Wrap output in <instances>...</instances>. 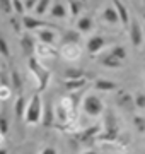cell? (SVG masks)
<instances>
[{"label":"cell","mask_w":145,"mask_h":154,"mask_svg":"<svg viewBox=\"0 0 145 154\" xmlns=\"http://www.w3.org/2000/svg\"><path fill=\"white\" fill-rule=\"evenodd\" d=\"M135 105L140 110H145V93L144 91H138L137 93V96H135Z\"/></svg>","instance_id":"f546056e"},{"label":"cell","mask_w":145,"mask_h":154,"mask_svg":"<svg viewBox=\"0 0 145 154\" xmlns=\"http://www.w3.org/2000/svg\"><path fill=\"white\" fill-rule=\"evenodd\" d=\"M24 154H29V152H24Z\"/></svg>","instance_id":"bcb514c9"},{"label":"cell","mask_w":145,"mask_h":154,"mask_svg":"<svg viewBox=\"0 0 145 154\" xmlns=\"http://www.w3.org/2000/svg\"><path fill=\"white\" fill-rule=\"evenodd\" d=\"M41 123L46 127V128H50L56 123V115H55V106L51 103V99H46L45 105H43V120Z\"/></svg>","instance_id":"52a82bcc"},{"label":"cell","mask_w":145,"mask_h":154,"mask_svg":"<svg viewBox=\"0 0 145 154\" xmlns=\"http://www.w3.org/2000/svg\"><path fill=\"white\" fill-rule=\"evenodd\" d=\"M108 41L109 39L108 38H104V36H90L89 39H87V51H89L90 55H97L101 50L104 48L108 45Z\"/></svg>","instance_id":"9c48e42d"},{"label":"cell","mask_w":145,"mask_h":154,"mask_svg":"<svg viewBox=\"0 0 145 154\" xmlns=\"http://www.w3.org/2000/svg\"><path fill=\"white\" fill-rule=\"evenodd\" d=\"M80 2H85V0H80Z\"/></svg>","instance_id":"ee69618b"},{"label":"cell","mask_w":145,"mask_h":154,"mask_svg":"<svg viewBox=\"0 0 145 154\" xmlns=\"http://www.w3.org/2000/svg\"><path fill=\"white\" fill-rule=\"evenodd\" d=\"M121 62L123 60H120V58H116V57H113L111 53H108V55L102 58L101 63H102L104 67H108V69H120V67H121Z\"/></svg>","instance_id":"7402d4cb"},{"label":"cell","mask_w":145,"mask_h":154,"mask_svg":"<svg viewBox=\"0 0 145 154\" xmlns=\"http://www.w3.org/2000/svg\"><path fill=\"white\" fill-rule=\"evenodd\" d=\"M75 26H77L78 33H89V31H92V28H94V19L90 16H84V17L78 19Z\"/></svg>","instance_id":"2e32d148"},{"label":"cell","mask_w":145,"mask_h":154,"mask_svg":"<svg viewBox=\"0 0 145 154\" xmlns=\"http://www.w3.org/2000/svg\"><path fill=\"white\" fill-rule=\"evenodd\" d=\"M80 11H82V2H80V0H68V12H70V17L75 19Z\"/></svg>","instance_id":"d4e9b609"},{"label":"cell","mask_w":145,"mask_h":154,"mask_svg":"<svg viewBox=\"0 0 145 154\" xmlns=\"http://www.w3.org/2000/svg\"><path fill=\"white\" fill-rule=\"evenodd\" d=\"M0 55L4 58H10V50H9V45L4 39V36H0Z\"/></svg>","instance_id":"4316f807"},{"label":"cell","mask_w":145,"mask_h":154,"mask_svg":"<svg viewBox=\"0 0 145 154\" xmlns=\"http://www.w3.org/2000/svg\"><path fill=\"white\" fill-rule=\"evenodd\" d=\"M142 2H144V4H145V0H142Z\"/></svg>","instance_id":"f6af8a7d"},{"label":"cell","mask_w":145,"mask_h":154,"mask_svg":"<svg viewBox=\"0 0 145 154\" xmlns=\"http://www.w3.org/2000/svg\"><path fill=\"white\" fill-rule=\"evenodd\" d=\"M24 108H28V105H26L24 94H21V96H17L16 105H14V111H16V118H17V120H22L24 116H26V113H24Z\"/></svg>","instance_id":"ffe728a7"},{"label":"cell","mask_w":145,"mask_h":154,"mask_svg":"<svg viewBox=\"0 0 145 154\" xmlns=\"http://www.w3.org/2000/svg\"><path fill=\"white\" fill-rule=\"evenodd\" d=\"M111 55L120 58V60H123V58L126 57V50H125V46H114V48L111 50Z\"/></svg>","instance_id":"1f68e13d"},{"label":"cell","mask_w":145,"mask_h":154,"mask_svg":"<svg viewBox=\"0 0 145 154\" xmlns=\"http://www.w3.org/2000/svg\"><path fill=\"white\" fill-rule=\"evenodd\" d=\"M21 48H22L24 57H28V60H29V58H33L34 53H36V48H38L36 39H34L31 34L24 33L22 36H21Z\"/></svg>","instance_id":"8992f818"},{"label":"cell","mask_w":145,"mask_h":154,"mask_svg":"<svg viewBox=\"0 0 145 154\" xmlns=\"http://www.w3.org/2000/svg\"><path fill=\"white\" fill-rule=\"evenodd\" d=\"M36 33H38L39 43L50 45V46H53V45L56 43V33L55 31H51V29H48V28H43V29H38Z\"/></svg>","instance_id":"5bb4252c"},{"label":"cell","mask_w":145,"mask_h":154,"mask_svg":"<svg viewBox=\"0 0 145 154\" xmlns=\"http://www.w3.org/2000/svg\"><path fill=\"white\" fill-rule=\"evenodd\" d=\"M9 132V118H7V115L5 113H2L0 115V134H5Z\"/></svg>","instance_id":"83f0119b"},{"label":"cell","mask_w":145,"mask_h":154,"mask_svg":"<svg viewBox=\"0 0 145 154\" xmlns=\"http://www.w3.org/2000/svg\"><path fill=\"white\" fill-rule=\"evenodd\" d=\"M38 2H39V0H26V2H24V7H26L28 11H31V9H36Z\"/></svg>","instance_id":"8d00e7d4"},{"label":"cell","mask_w":145,"mask_h":154,"mask_svg":"<svg viewBox=\"0 0 145 154\" xmlns=\"http://www.w3.org/2000/svg\"><path fill=\"white\" fill-rule=\"evenodd\" d=\"M113 5H114V9H116L118 16H120V21H121V24L125 26V28H128L130 22H132V19H130V12L128 9H126V5L123 4L121 0H111Z\"/></svg>","instance_id":"7c38bea8"},{"label":"cell","mask_w":145,"mask_h":154,"mask_svg":"<svg viewBox=\"0 0 145 154\" xmlns=\"http://www.w3.org/2000/svg\"><path fill=\"white\" fill-rule=\"evenodd\" d=\"M87 84V79L82 77V79H73V81H65V89L68 93H78V89H82Z\"/></svg>","instance_id":"ac0fdd59"},{"label":"cell","mask_w":145,"mask_h":154,"mask_svg":"<svg viewBox=\"0 0 145 154\" xmlns=\"http://www.w3.org/2000/svg\"><path fill=\"white\" fill-rule=\"evenodd\" d=\"M10 24H12V28H14L16 33H21V26H22V22H19L16 17H10Z\"/></svg>","instance_id":"d590c367"},{"label":"cell","mask_w":145,"mask_h":154,"mask_svg":"<svg viewBox=\"0 0 145 154\" xmlns=\"http://www.w3.org/2000/svg\"><path fill=\"white\" fill-rule=\"evenodd\" d=\"M82 108H84V111L89 116H99L104 113V103L94 94L85 96L84 101H82Z\"/></svg>","instance_id":"3957f363"},{"label":"cell","mask_w":145,"mask_h":154,"mask_svg":"<svg viewBox=\"0 0 145 154\" xmlns=\"http://www.w3.org/2000/svg\"><path fill=\"white\" fill-rule=\"evenodd\" d=\"M10 86H12V91H16L17 96H21L24 91V81L22 77H21V74L14 69V67L10 65Z\"/></svg>","instance_id":"4fadbf2b"},{"label":"cell","mask_w":145,"mask_h":154,"mask_svg":"<svg viewBox=\"0 0 145 154\" xmlns=\"http://www.w3.org/2000/svg\"><path fill=\"white\" fill-rule=\"evenodd\" d=\"M96 91H104V93H111V91H116L118 84L113 82V81H108V79H97L94 82Z\"/></svg>","instance_id":"9a60e30c"},{"label":"cell","mask_w":145,"mask_h":154,"mask_svg":"<svg viewBox=\"0 0 145 154\" xmlns=\"http://www.w3.org/2000/svg\"><path fill=\"white\" fill-rule=\"evenodd\" d=\"M28 67H29V70L34 74V77L38 79V93H43L48 88V82H50V79H51V72L46 67L41 65V62L36 57L28 60Z\"/></svg>","instance_id":"7a4b0ae2"},{"label":"cell","mask_w":145,"mask_h":154,"mask_svg":"<svg viewBox=\"0 0 145 154\" xmlns=\"http://www.w3.org/2000/svg\"><path fill=\"white\" fill-rule=\"evenodd\" d=\"M12 94V88L9 86H0V101H7Z\"/></svg>","instance_id":"d6a6232c"},{"label":"cell","mask_w":145,"mask_h":154,"mask_svg":"<svg viewBox=\"0 0 145 154\" xmlns=\"http://www.w3.org/2000/svg\"><path fill=\"white\" fill-rule=\"evenodd\" d=\"M144 38H145V29H144Z\"/></svg>","instance_id":"b9f144b4"},{"label":"cell","mask_w":145,"mask_h":154,"mask_svg":"<svg viewBox=\"0 0 145 154\" xmlns=\"http://www.w3.org/2000/svg\"><path fill=\"white\" fill-rule=\"evenodd\" d=\"M102 19H104L106 22H109V24H118V22H121L120 21V16H118V12H116V9H114V5L106 7V9L102 11Z\"/></svg>","instance_id":"d6986e66"},{"label":"cell","mask_w":145,"mask_h":154,"mask_svg":"<svg viewBox=\"0 0 145 154\" xmlns=\"http://www.w3.org/2000/svg\"><path fill=\"white\" fill-rule=\"evenodd\" d=\"M36 51H38L39 57H56V53H58L53 46H50V45H43V43L38 45Z\"/></svg>","instance_id":"603a6c76"},{"label":"cell","mask_w":145,"mask_h":154,"mask_svg":"<svg viewBox=\"0 0 145 154\" xmlns=\"http://www.w3.org/2000/svg\"><path fill=\"white\" fill-rule=\"evenodd\" d=\"M133 123H135V128H137L140 134L145 132V118L144 116H133Z\"/></svg>","instance_id":"4dcf8cb0"},{"label":"cell","mask_w":145,"mask_h":154,"mask_svg":"<svg viewBox=\"0 0 145 154\" xmlns=\"http://www.w3.org/2000/svg\"><path fill=\"white\" fill-rule=\"evenodd\" d=\"M67 9H65V5L63 4H55V5L51 7V17H55V19H65L67 17Z\"/></svg>","instance_id":"cb8c5ba5"},{"label":"cell","mask_w":145,"mask_h":154,"mask_svg":"<svg viewBox=\"0 0 145 154\" xmlns=\"http://www.w3.org/2000/svg\"><path fill=\"white\" fill-rule=\"evenodd\" d=\"M82 154H99V152H97V151H92V149H90V151H87V152H82Z\"/></svg>","instance_id":"f35d334b"},{"label":"cell","mask_w":145,"mask_h":154,"mask_svg":"<svg viewBox=\"0 0 145 154\" xmlns=\"http://www.w3.org/2000/svg\"><path fill=\"white\" fill-rule=\"evenodd\" d=\"M63 77L65 81H73V79H82L85 77V72L82 67H68L63 70Z\"/></svg>","instance_id":"e0dca14e"},{"label":"cell","mask_w":145,"mask_h":154,"mask_svg":"<svg viewBox=\"0 0 145 154\" xmlns=\"http://www.w3.org/2000/svg\"><path fill=\"white\" fill-rule=\"evenodd\" d=\"M43 99H41V93L33 94V98L29 99L28 108H26V116H24V122L28 125H36L43 120Z\"/></svg>","instance_id":"6da1fadb"},{"label":"cell","mask_w":145,"mask_h":154,"mask_svg":"<svg viewBox=\"0 0 145 154\" xmlns=\"http://www.w3.org/2000/svg\"><path fill=\"white\" fill-rule=\"evenodd\" d=\"M4 139H5V137H4V134H0V146L4 144Z\"/></svg>","instance_id":"ab89813d"},{"label":"cell","mask_w":145,"mask_h":154,"mask_svg":"<svg viewBox=\"0 0 145 154\" xmlns=\"http://www.w3.org/2000/svg\"><path fill=\"white\" fill-rule=\"evenodd\" d=\"M51 4V0H39L38 2V5H36V14L38 16H43V14H46V11H48V7H50Z\"/></svg>","instance_id":"484cf974"},{"label":"cell","mask_w":145,"mask_h":154,"mask_svg":"<svg viewBox=\"0 0 145 154\" xmlns=\"http://www.w3.org/2000/svg\"><path fill=\"white\" fill-rule=\"evenodd\" d=\"M61 39H63V45H80V33L77 29L75 31H65Z\"/></svg>","instance_id":"44dd1931"},{"label":"cell","mask_w":145,"mask_h":154,"mask_svg":"<svg viewBox=\"0 0 145 154\" xmlns=\"http://www.w3.org/2000/svg\"><path fill=\"white\" fill-rule=\"evenodd\" d=\"M41 154H58V152H56V149H55V147H51V146H48V147H45V149H43V152H41Z\"/></svg>","instance_id":"74e56055"},{"label":"cell","mask_w":145,"mask_h":154,"mask_svg":"<svg viewBox=\"0 0 145 154\" xmlns=\"http://www.w3.org/2000/svg\"><path fill=\"white\" fill-rule=\"evenodd\" d=\"M55 115H56V123L60 125V128H63V130L68 128L67 125L70 123V118H73V115L70 113V110H68L63 103L55 106Z\"/></svg>","instance_id":"5b68a950"},{"label":"cell","mask_w":145,"mask_h":154,"mask_svg":"<svg viewBox=\"0 0 145 154\" xmlns=\"http://www.w3.org/2000/svg\"><path fill=\"white\" fill-rule=\"evenodd\" d=\"M12 7H14V12H17V14H24V4L22 0H12Z\"/></svg>","instance_id":"e575fe53"},{"label":"cell","mask_w":145,"mask_h":154,"mask_svg":"<svg viewBox=\"0 0 145 154\" xmlns=\"http://www.w3.org/2000/svg\"><path fill=\"white\" fill-rule=\"evenodd\" d=\"M0 154H7V151H5V149H2V147H0Z\"/></svg>","instance_id":"60d3db41"},{"label":"cell","mask_w":145,"mask_h":154,"mask_svg":"<svg viewBox=\"0 0 145 154\" xmlns=\"http://www.w3.org/2000/svg\"><path fill=\"white\" fill-rule=\"evenodd\" d=\"M116 105L120 106V108H123V110H126V111H132L135 108V99L133 96L130 93H126V91H123V89H120L116 94Z\"/></svg>","instance_id":"ba28073f"},{"label":"cell","mask_w":145,"mask_h":154,"mask_svg":"<svg viewBox=\"0 0 145 154\" xmlns=\"http://www.w3.org/2000/svg\"><path fill=\"white\" fill-rule=\"evenodd\" d=\"M61 57L68 62H75L80 58V53H82V48H80V45H63L60 50Z\"/></svg>","instance_id":"30bf717a"},{"label":"cell","mask_w":145,"mask_h":154,"mask_svg":"<svg viewBox=\"0 0 145 154\" xmlns=\"http://www.w3.org/2000/svg\"><path fill=\"white\" fill-rule=\"evenodd\" d=\"M21 22H22V28L28 29V31H38V29H43L45 26H50L48 22L41 21L38 17H33V16H22Z\"/></svg>","instance_id":"8fae6325"},{"label":"cell","mask_w":145,"mask_h":154,"mask_svg":"<svg viewBox=\"0 0 145 154\" xmlns=\"http://www.w3.org/2000/svg\"><path fill=\"white\" fill-rule=\"evenodd\" d=\"M0 11L4 12V14H10V12H14L12 0H0Z\"/></svg>","instance_id":"f1b7e54d"},{"label":"cell","mask_w":145,"mask_h":154,"mask_svg":"<svg viewBox=\"0 0 145 154\" xmlns=\"http://www.w3.org/2000/svg\"><path fill=\"white\" fill-rule=\"evenodd\" d=\"M144 21H145V12H144Z\"/></svg>","instance_id":"7bdbcfd3"},{"label":"cell","mask_w":145,"mask_h":154,"mask_svg":"<svg viewBox=\"0 0 145 154\" xmlns=\"http://www.w3.org/2000/svg\"><path fill=\"white\" fill-rule=\"evenodd\" d=\"M0 86H9V88H12V86H10V77L7 75L5 69H2V70H0Z\"/></svg>","instance_id":"836d02e7"},{"label":"cell","mask_w":145,"mask_h":154,"mask_svg":"<svg viewBox=\"0 0 145 154\" xmlns=\"http://www.w3.org/2000/svg\"><path fill=\"white\" fill-rule=\"evenodd\" d=\"M128 29H130V39H132V45H133L135 48H140L142 43H144V29H142V26H140V22L137 21V19H132Z\"/></svg>","instance_id":"277c9868"}]
</instances>
